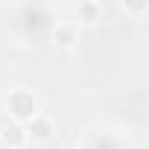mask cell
<instances>
[{
	"instance_id": "1",
	"label": "cell",
	"mask_w": 149,
	"mask_h": 149,
	"mask_svg": "<svg viewBox=\"0 0 149 149\" xmlns=\"http://www.w3.org/2000/svg\"><path fill=\"white\" fill-rule=\"evenodd\" d=\"M6 111H9V117L15 120V123H29L35 114H38V100H35V94L32 91H26V88H15L9 97H6Z\"/></svg>"
},
{
	"instance_id": "2",
	"label": "cell",
	"mask_w": 149,
	"mask_h": 149,
	"mask_svg": "<svg viewBox=\"0 0 149 149\" xmlns=\"http://www.w3.org/2000/svg\"><path fill=\"white\" fill-rule=\"evenodd\" d=\"M24 129H26V137H29V140H38V143H47V140L53 137V132H56L53 120L44 117V114H35L29 123H24Z\"/></svg>"
},
{
	"instance_id": "3",
	"label": "cell",
	"mask_w": 149,
	"mask_h": 149,
	"mask_svg": "<svg viewBox=\"0 0 149 149\" xmlns=\"http://www.w3.org/2000/svg\"><path fill=\"white\" fill-rule=\"evenodd\" d=\"M76 38H79L76 24L61 21V24H56V26H53V44H56L58 50H70V47H76Z\"/></svg>"
},
{
	"instance_id": "4",
	"label": "cell",
	"mask_w": 149,
	"mask_h": 149,
	"mask_svg": "<svg viewBox=\"0 0 149 149\" xmlns=\"http://www.w3.org/2000/svg\"><path fill=\"white\" fill-rule=\"evenodd\" d=\"M0 143H3L6 149H24V146L29 143L26 129H24L21 123H9L3 132H0Z\"/></svg>"
},
{
	"instance_id": "5",
	"label": "cell",
	"mask_w": 149,
	"mask_h": 149,
	"mask_svg": "<svg viewBox=\"0 0 149 149\" xmlns=\"http://www.w3.org/2000/svg\"><path fill=\"white\" fill-rule=\"evenodd\" d=\"M100 21V3L97 0H82L79 3V24H97Z\"/></svg>"
},
{
	"instance_id": "6",
	"label": "cell",
	"mask_w": 149,
	"mask_h": 149,
	"mask_svg": "<svg viewBox=\"0 0 149 149\" xmlns=\"http://www.w3.org/2000/svg\"><path fill=\"white\" fill-rule=\"evenodd\" d=\"M126 6H129L134 15H140V12H143V6H146V0H126Z\"/></svg>"
},
{
	"instance_id": "7",
	"label": "cell",
	"mask_w": 149,
	"mask_h": 149,
	"mask_svg": "<svg viewBox=\"0 0 149 149\" xmlns=\"http://www.w3.org/2000/svg\"><path fill=\"white\" fill-rule=\"evenodd\" d=\"M79 149H88V146H79Z\"/></svg>"
},
{
	"instance_id": "8",
	"label": "cell",
	"mask_w": 149,
	"mask_h": 149,
	"mask_svg": "<svg viewBox=\"0 0 149 149\" xmlns=\"http://www.w3.org/2000/svg\"><path fill=\"white\" fill-rule=\"evenodd\" d=\"M0 3H3V0H0Z\"/></svg>"
}]
</instances>
